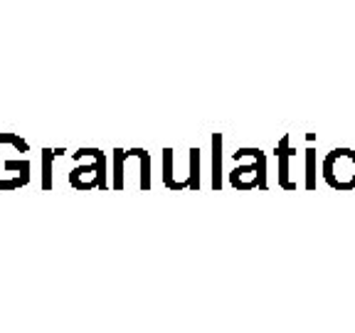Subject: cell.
Returning a JSON list of instances; mask_svg holds the SVG:
<instances>
[{
    "mask_svg": "<svg viewBox=\"0 0 355 333\" xmlns=\"http://www.w3.org/2000/svg\"><path fill=\"white\" fill-rule=\"evenodd\" d=\"M30 146L15 133H0V190H17L30 183Z\"/></svg>",
    "mask_w": 355,
    "mask_h": 333,
    "instance_id": "6da1fadb",
    "label": "cell"
},
{
    "mask_svg": "<svg viewBox=\"0 0 355 333\" xmlns=\"http://www.w3.org/2000/svg\"><path fill=\"white\" fill-rule=\"evenodd\" d=\"M232 161L237 163L230 173V185L237 190L259 188L266 190V153L261 148H237L232 153Z\"/></svg>",
    "mask_w": 355,
    "mask_h": 333,
    "instance_id": "7a4b0ae2",
    "label": "cell"
},
{
    "mask_svg": "<svg viewBox=\"0 0 355 333\" xmlns=\"http://www.w3.org/2000/svg\"><path fill=\"white\" fill-rule=\"evenodd\" d=\"M321 173L326 183L336 190H353L355 188V151L336 148L323 158Z\"/></svg>",
    "mask_w": 355,
    "mask_h": 333,
    "instance_id": "3957f363",
    "label": "cell"
},
{
    "mask_svg": "<svg viewBox=\"0 0 355 333\" xmlns=\"http://www.w3.org/2000/svg\"><path fill=\"white\" fill-rule=\"evenodd\" d=\"M69 183L77 190H104L109 188L106 183V158L99 163H84V166H74L69 173Z\"/></svg>",
    "mask_w": 355,
    "mask_h": 333,
    "instance_id": "277c9868",
    "label": "cell"
},
{
    "mask_svg": "<svg viewBox=\"0 0 355 333\" xmlns=\"http://www.w3.org/2000/svg\"><path fill=\"white\" fill-rule=\"evenodd\" d=\"M277 161H279V185L284 190H296L299 183L294 178V161H296V148L291 144V136H282V141L277 144Z\"/></svg>",
    "mask_w": 355,
    "mask_h": 333,
    "instance_id": "5b68a950",
    "label": "cell"
},
{
    "mask_svg": "<svg viewBox=\"0 0 355 333\" xmlns=\"http://www.w3.org/2000/svg\"><path fill=\"white\" fill-rule=\"evenodd\" d=\"M222 188V133H212V190Z\"/></svg>",
    "mask_w": 355,
    "mask_h": 333,
    "instance_id": "8992f818",
    "label": "cell"
},
{
    "mask_svg": "<svg viewBox=\"0 0 355 333\" xmlns=\"http://www.w3.org/2000/svg\"><path fill=\"white\" fill-rule=\"evenodd\" d=\"M173 158H175V151L173 148L163 151V183L171 190H183L180 178H178V173H175V166H173Z\"/></svg>",
    "mask_w": 355,
    "mask_h": 333,
    "instance_id": "52a82bcc",
    "label": "cell"
},
{
    "mask_svg": "<svg viewBox=\"0 0 355 333\" xmlns=\"http://www.w3.org/2000/svg\"><path fill=\"white\" fill-rule=\"evenodd\" d=\"M64 153V148H42V155H40V161H42V190H52V161H55L57 155Z\"/></svg>",
    "mask_w": 355,
    "mask_h": 333,
    "instance_id": "ba28073f",
    "label": "cell"
},
{
    "mask_svg": "<svg viewBox=\"0 0 355 333\" xmlns=\"http://www.w3.org/2000/svg\"><path fill=\"white\" fill-rule=\"evenodd\" d=\"M306 153V188L309 190H313L316 188V148H306L304 151Z\"/></svg>",
    "mask_w": 355,
    "mask_h": 333,
    "instance_id": "9c48e42d",
    "label": "cell"
},
{
    "mask_svg": "<svg viewBox=\"0 0 355 333\" xmlns=\"http://www.w3.org/2000/svg\"><path fill=\"white\" fill-rule=\"evenodd\" d=\"M188 158H190V190H200V151L190 148Z\"/></svg>",
    "mask_w": 355,
    "mask_h": 333,
    "instance_id": "30bf717a",
    "label": "cell"
}]
</instances>
